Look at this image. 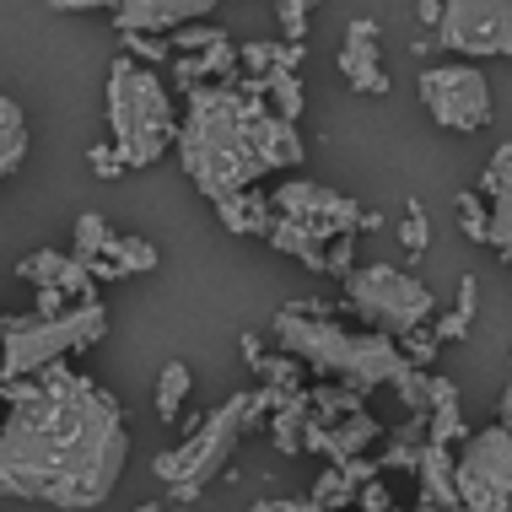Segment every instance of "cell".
I'll return each mask as SVG.
<instances>
[{"label": "cell", "instance_id": "obj_41", "mask_svg": "<svg viewBox=\"0 0 512 512\" xmlns=\"http://www.w3.org/2000/svg\"><path fill=\"white\" fill-rule=\"evenodd\" d=\"M496 415H502V426H507V432H512V383H507V389H502V405H496Z\"/></svg>", "mask_w": 512, "mask_h": 512}, {"label": "cell", "instance_id": "obj_39", "mask_svg": "<svg viewBox=\"0 0 512 512\" xmlns=\"http://www.w3.org/2000/svg\"><path fill=\"white\" fill-rule=\"evenodd\" d=\"M415 17H421V22L437 33V22H442V0H415Z\"/></svg>", "mask_w": 512, "mask_h": 512}, {"label": "cell", "instance_id": "obj_4", "mask_svg": "<svg viewBox=\"0 0 512 512\" xmlns=\"http://www.w3.org/2000/svg\"><path fill=\"white\" fill-rule=\"evenodd\" d=\"M275 405H281V394L259 383V389L227 394L211 415H195L189 432H184V442H173V448L157 453V464H151V469H157V480L173 491V502L178 507L195 502L221 469H227V459L238 453V442L254 432V421H259V415H270Z\"/></svg>", "mask_w": 512, "mask_h": 512}, {"label": "cell", "instance_id": "obj_28", "mask_svg": "<svg viewBox=\"0 0 512 512\" xmlns=\"http://www.w3.org/2000/svg\"><path fill=\"white\" fill-rule=\"evenodd\" d=\"M189 389H195V372H189V362H168L157 372V421L173 426V415L184 410Z\"/></svg>", "mask_w": 512, "mask_h": 512}, {"label": "cell", "instance_id": "obj_21", "mask_svg": "<svg viewBox=\"0 0 512 512\" xmlns=\"http://www.w3.org/2000/svg\"><path fill=\"white\" fill-rule=\"evenodd\" d=\"M211 205H216L221 227L238 232V238H265V227H270V216H275V205H270V195H265L259 184L238 189V195H221V200H211Z\"/></svg>", "mask_w": 512, "mask_h": 512}, {"label": "cell", "instance_id": "obj_40", "mask_svg": "<svg viewBox=\"0 0 512 512\" xmlns=\"http://www.w3.org/2000/svg\"><path fill=\"white\" fill-rule=\"evenodd\" d=\"M502 54L512 60V0H502Z\"/></svg>", "mask_w": 512, "mask_h": 512}, {"label": "cell", "instance_id": "obj_7", "mask_svg": "<svg viewBox=\"0 0 512 512\" xmlns=\"http://www.w3.org/2000/svg\"><path fill=\"white\" fill-rule=\"evenodd\" d=\"M345 308L362 318V329H378V335H405L415 324H432L437 297L426 281L394 270V265H362L345 275Z\"/></svg>", "mask_w": 512, "mask_h": 512}, {"label": "cell", "instance_id": "obj_13", "mask_svg": "<svg viewBox=\"0 0 512 512\" xmlns=\"http://www.w3.org/2000/svg\"><path fill=\"white\" fill-rule=\"evenodd\" d=\"M383 27L372 17H356L345 22V38H340V76L351 92H362V98H383L389 92V65H383Z\"/></svg>", "mask_w": 512, "mask_h": 512}, {"label": "cell", "instance_id": "obj_6", "mask_svg": "<svg viewBox=\"0 0 512 512\" xmlns=\"http://www.w3.org/2000/svg\"><path fill=\"white\" fill-rule=\"evenodd\" d=\"M108 335V308L98 297L65 302L60 313H33V318H0V383L33 378L71 351H87Z\"/></svg>", "mask_w": 512, "mask_h": 512}, {"label": "cell", "instance_id": "obj_37", "mask_svg": "<svg viewBox=\"0 0 512 512\" xmlns=\"http://www.w3.org/2000/svg\"><path fill=\"white\" fill-rule=\"evenodd\" d=\"M248 512H324V507H318L313 496H302V502L297 496H275V502H254Z\"/></svg>", "mask_w": 512, "mask_h": 512}, {"label": "cell", "instance_id": "obj_23", "mask_svg": "<svg viewBox=\"0 0 512 512\" xmlns=\"http://www.w3.org/2000/svg\"><path fill=\"white\" fill-rule=\"evenodd\" d=\"M243 362L259 372V383L275 394H297L302 389V362L297 356H286V351H259V335H243Z\"/></svg>", "mask_w": 512, "mask_h": 512}, {"label": "cell", "instance_id": "obj_29", "mask_svg": "<svg viewBox=\"0 0 512 512\" xmlns=\"http://www.w3.org/2000/svg\"><path fill=\"white\" fill-rule=\"evenodd\" d=\"M453 211H459V232H464L469 243H486V232H491V205H486V195L464 189V195L453 200Z\"/></svg>", "mask_w": 512, "mask_h": 512}, {"label": "cell", "instance_id": "obj_19", "mask_svg": "<svg viewBox=\"0 0 512 512\" xmlns=\"http://www.w3.org/2000/svg\"><path fill=\"white\" fill-rule=\"evenodd\" d=\"M415 480H421V502L437 512H459V486H453V453L442 442H421L415 459Z\"/></svg>", "mask_w": 512, "mask_h": 512}, {"label": "cell", "instance_id": "obj_16", "mask_svg": "<svg viewBox=\"0 0 512 512\" xmlns=\"http://www.w3.org/2000/svg\"><path fill=\"white\" fill-rule=\"evenodd\" d=\"M17 275L27 286H54V292H65L71 302L81 297H98V281H92V270L81 265L76 254H54V248H38V254H27Z\"/></svg>", "mask_w": 512, "mask_h": 512}, {"label": "cell", "instance_id": "obj_25", "mask_svg": "<svg viewBox=\"0 0 512 512\" xmlns=\"http://www.w3.org/2000/svg\"><path fill=\"white\" fill-rule=\"evenodd\" d=\"M22 157H27V114L17 108V98L0 92V184L22 168Z\"/></svg>", "mask_w": 512, "mask_h": 512}, {"label": "cell", "instance_id": "obj_36", "mask_svg": "<svg viewBox=\"0 0 512 512\" xmlns=\"http://www.w3.org/2000/svg\"><path fill=\"white\" fill-rule=\"evenodd\" d=\"M124 44H130V54H135V60H141V65H162V60H168V44H162V33H124Z\"/></svg>", "mask_w": 512, "mask_h": 512}, {"label": "cell", "instance_id": "obj_12", "mask_svg": "<svg viewBox=\"0 0 512 512\" xmlns=\"http://www.w3.org/2000/svg\"><path fill=\"white\" fill-rule=\"evenodd\" d=\"M378 437H383V426L367 415V405H356V410H345V415H329V421L308 410V421H302V453H324L329 464L362 459Z\"/></svg>", "mask_w": 512, "mask_h": 512}, {"label": "cell", "instance_id": "obj_27", "mask_svg": "<svg viewBox=\"0 0 512 512\" xmlns=\"http://www.w3.org/2000/svg\"><path fill=\"white\" fill-rule=\"evenodd\" d=\"M475 302H480L475 275H459V302H453V313H432V335H437V345H453V340L469 335V324H475Z\"/></svg>", "mask_w": 512, "mask_h": 512}, {"label": "cell", "instance_id": "obj_11", "mask_svg": "<svg viewBox=\"0 0 512 512\" xmlns=\"http://www.w3.org/2000/svg\"><path fill=\"white\" fill-rule=\"evenodd\" d=\"M437 49L469 54V60L502 54V0H442Z\"/></svg>", "mask_w": 512, "mask_h": 512}, {"label": "cell", "instance_id": "obj_24", "mask_svg": "<svg viewBox=\"0 0 512 512\" xmlns=\"http://www.w3.org/2000/svg\"><path fill=\"white\" fill-rule=\"evenodd\" d=\"M238 76H243V71H238ZM243 81L270 103V114L302 124V76H297V71H281V65H275V71H265V76H243Z\"/></svg>", "mask_w": 512, "mask_h": 512}, {"label": "cell", "instance_id": "obj_1", "mask_svg": "<svg viewBox=\"0 0 512 512\" xmlns=\"http://www.w3.org/2000/svg\"><path fill=\"white\" fill-rule=\"evenodd\" d=\"M0 496L54 512H92L114 496L130 464V421L92 378L44 367V383H0Z\"/></svg>", "mask_w": 512, "mask_h": 512}, {"label": "cell", "instance_id": "obj_14", "mask_svg": "<svg viewBox=\"0 0 512 512\" xmlns=\"http://www.w3.org/2000/svg\"><path fill=\"white\" fill-rule=\"evenodd\" d=\"M221 0H119L114 27L119 33H173L184 22H205Z\"/></svg>", "mask_w": 512, "mask_h": 512}, {"label": "cell", "instance_id": "obj_10", "mask_svg": "<svg viewBox=\"0 0 512 512\" xmlns=\"http://www.w3.org/2000/svg\"><path fill=\"white\" fill-rule=\"evenodd\" d=\"M270 205L281 216H292L297 227H308L318 243L340 238V232H362V211H367V205L345 200V195H335V189L313 184V178H286V184L270 195Z\"/></svg>", "mask_w": 512, "mask_h": 512}, {"label": "cell", "instance_id": "obj_34", "mask_svg": "<svg viewBox=\"0 0 512 512\" xmlns=\"http://www.w3.org/2000/svg\"><path fill=\"white\" fill-rule=\"evenodd\" d=\"M87 168H92V178H103V184H114V178L130 173V168H124V157H119V146H114V141L87 146Z\"/></svg>", "mask_w": 512, "mask_h": 512}, {"label": "cell", "instance_id": "obj_15", "mask_svg": "<svg viewBox=\"0 0 512 512\" xmlns=\"http://www.w3.org/2000/svg\"><path fill=\"white\" fill-rule=\"evenodd\" d=\"M480 195H486V205H491L486 243L502 254V265H512V141L491 151L486 173H480Z\"/></svg>", "mask_w": 512, "mask_h": 512}, {"label": "cell", "instance_id": "obj_32", "mask_svg": "<svg viewBox=\"0 0 512 512\" xmlns=\"http://www.w3.org/2000/svg\"><path fill=\"white\" fill-rule=\"evenodd\" d=\"M399 356H405L410 367H432L437 362V335H432V324H415L399 335Z\"/></svg>", "mask_w": 512, "mask_h": 512}, {"label": "cell", "instance_id": "obj_5", "mask_svg": "<svg viewBox=\"0 0 512 512\" xmlns=\"http://www.w3.org/2000/svg\"><path fill=\"white\" fill-rule=\"evenodd\" d=\"M108 130H114V146L130 173L157 168L178 141L173 92L135 54H114V65H108Z\"/></svg>", "mask_w": 512, "mask_h": 512}, {"label": "cell", "instance_id": "obj_9", "mask_svg": "<svg viewBox=\"0 0 512 512\" xmlns=\"http://www.w3.org/2000/svg\"><path fill=\"white\" fill-rule=\"evenodd\" d=\"M421 108L432 114V124L453 135H475L491 124V81L480 76V65H426L421 71Z\"/></svg>", "mask_w": 512, "mask_h": 512}, {"label": "cell", "instance_id": "obj_38", "mask_svg": "<svg viewBox=\"0 0 512 512\" xmlns=\"http://www.w3.org/2000/svg\"><path fill=\"white\" fill-rule=\"evenodd\" d=\"M54 11H114L119 0H49Z\"/></svg>", "mask_w": 512, "mask_h": 512}, {"label": "cell", "instance_id": "obj_33", "mask_svg": "<svg viewBox=\"0 0 512 512\" xmlns=\"http://www.w3.org/2000/svg\"><path fill=\"white\" fill-rule=\"evenodd\" d=\"M356 270V232H340V238H329V248H324V275H351Z\"/></svg>", "mask_w": 512, "mask_h": 512}, {"label": "cell", "instance_id": "obj_22", "mask_svg": "<svg viewBox=\"0 0 512 512\" xmlns=\"http://www.w3.org/2000/svg\"><path fill=\"white\" fill-rule=\"evenodd\" d=\"M469 426H464V410H459V383L453 378H432V405H426V442H464Z\"/></svg>", "mask_w": 512, "mask_h": 512}, {"label": "cell", "instance_id": "obj_2", "mask_svg": "<svg viewBox=\"0 0 512 512\" xmlns=\"http://www.w3.org/2000/svg\"><path fill=\"white\" fill-rule=\"evenodd\" d=\"M189 114L178 119V162H184L189 184L205 200L238 195V189L265 178V162L254 151V87L238 76L216 81V87H189Z\"/></svg>", "mask_w": 512, "mask_h": 512}, {"label": "cell", "instance_id": "obj_30", "mask_svg": "<svg viewBox=\"0 0 512 512\" xmlns=\"http://www.w3.org/2000/svg\"><path fill=\"white\" fill-rule=\"evenodd\" d=\"M108 232H114V227H108L103 211H81V216H76V243H71V254L81 259V265H87V259L108 243Z\"/></svg>", "mask_w": 512, "mask_h": 512}, {"label": "cell", "instance_id": "obj_42", "mask_svg": "<svg viewBox=\"0 0 512 512\" xmlns=\"http://www.w3.org/2000/svg\"><path fill=\"white\" fill-rule=\"evenodd\" d=\"M135 512H168V507H162V502H141V507H135Z\"/></svg>", "mask_w": 512, "mask_h": 512}, {"label": "cell", "instance_id": "obj_3", "mask_svg": "<svg viewBox=\"0 0 512 512\" xmlns=\"http://www.w3.org/2000/svg\"><path fill=\"white\" fill-rule=\"evenodd\" d=\"M270 340L275 351L297 356L302 367H313L318 378L345 383L351 394H378L405 372V356H399L394 335H378V329H345L340 318H313L302 313L297 302H286L281 313L270 318Z\"/></svg>", "mask_w": 512, "mask_h": 512}, {"label": "cell", "instance_id": "obj_35", "mask_svg": "<svg viewBox=\"0 0 512 512\" xmlns=\"http://www.w3.org/2000/svg\"><path fill=\"white\" fill-rule=\"evenodd\" d=\"M216 38H221V27H205V22L173 27V49H178V54H200L205 44H216Z\"/></svg>", "mask_w": 512, "mask_h": 512}, {"label": "cell", "instance_id": "obj_17", "mask_svg": "<svg viewBox=\"0 0 512 512\" xmlns=\"http://www.w3.org/2000/svg\"><path fill=\"white\" fill-rule=\"evenodd\" d=\"M157 265H162L157 243H146V238H119V232H108V243L87 259L92 281H130V275H151Z\"/></svg>", "mask_w": 512, "mask_h": 512}, {"label": "cell", "instance_id": "obj_8", "mask_svg": "<svg viewBox=\"0 0 512 512\" xmlns=\"http://www.w3.org/2000/svg\"><path fill=\"white\" fill-rule=\"evenodd\" d=\"M453 486H459V512H512V432L502 421L459 442Z\"/></svg>", "mask_w": 512, "mask_h": 512}, {"label": "cell", "instance_id": "obj_26", "mask_svg": "<svg viewBox=\"0 0 512 512\" xmlns=\"http://www.w3.org/2000/svg\"><path fill=\"white\" fill-rule=\"evenodd\" d=\"M270 415H275V421H270L275 448H281L286 459H302V421H308V389L286 394V399H281V405H275Z\"/></svg>", "mask_w": 512, "mask_h": 512}, {"label": "cell", "instance_id": "obj_20", "mask_svg": "<svg viewBox=\"0 0 512 512\" xmlns=\"http://www.w3.org/2000/svg\"><path fill=\"white\" fill-rule=\"evenodd\" d=\"M205 76H211V81H232V76H238V44H232L227 33H221L216 44H205L200 54H184V60L173 65V87L178 92L200 87Z\"/></svg>", "mask_w": 512, "mask_h": 512}, {"label": "cell", "instance_id": "obj_18", "mask_svg": "<svg viewBox=\"0 0 512 512\" xmlns=\"http://www.w3.org/2000/svg\"><path fill=\"white\" fill-rule=\"evenodd\" d=\"M372 475H383L378 464H367V459H345V464H329L324 475H318V486H313V502L324 507V512H351L356 507V496H362V486Z\"/></svg>", "mask_w": 512, "mask_h": 512}, {"label": "cell", "instance_id": "obj_31", "mask_svg": "<svg viewBox=\"0 0 512 512\" xmlns=\"http://www.w3.org/2000/svg\"><path fill=\"white\" fill-rule=\"evenodd\" d=\"M399 243H405L410 259H421L426 248H432V216L421 211V200L405 205V221H399Z\"/></svg>", "mask_w": 512, "mask_h": 512}]
</instances>
